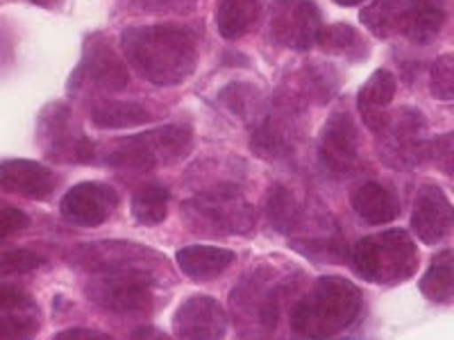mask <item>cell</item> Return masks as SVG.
Segmentation results:
<instances>
[{
  "mask_svg": "<svg viewBox=\"0 0 454 340\" xmlns=\"http://www.w3.org/2000/svg\"><path fill=\"white\" fill-rule=\"evenodd\" d=\"M153 283L155 279L141 274H96L87 283V298L107 313L145 318L155 309Z\"/></svg>",
  "mask_w": 454,
  "mask_h": 340,
  "instance_id": "cell-8",
  "label": "cell"
},
{
  "mask_svg": "<svg viewBox=\"0 0 454 340\" xmlns=\"http://www.w3.org/2000/svg\"><path fill=\"white\" fill-rule=\"evenodd\" d=\"M318 159L332 175H350L359 166L356 148V128L348 112L332 113L327 125L320 132Z\"/></svg>",
  "mask_w": 454,
  "mask_h": 340,
  "instance_id": "cell-13",
  "label": "cell"
},
{
  "mask_svg": "<svg viewBox=\"0 0 454 340\" xmlns=\"http://www.w3.org/2000/svg\"><path fill=\"white\" fill-rule=\"evenodd\" d=\"M166 261L160 252L145 245L123 241L84 243L73 252V263L96 274H141L155 279V263Z\"/></svg>",
  "mask_w": 454,
  "mask_h": 340,
  "instance_id": "cell-7",
  "label": "cell"
},
{
  "mask_svg": "<svg viewBox=\"0 0 454 340\" xmlns=\"http://www.w3.org/2000/svg\"><path fill=\"white\" fill-rule=\"evenodd\" d=\"M250 145H253V152H257L262 159H284V157H291V152H294V139L286 132V128L279 125L278 119H273V116H266L254 128Z\"/></svg>",
  "mask_w": 454,
  "mask_h": 340,
  "instance_id": "cell-28",
  "label": "cell"
},
{
  "mask_svg": "<svg viewBox=\"0 0 454 340\" xmlns=\"http://www.w3.org/2000/svg\"><path fill=\"white\" fill-rule=\"evenodd\" d=\"M334 3H339V5L343 7H355L359 5V3H364V0H334Z\"/></svg>",
  "mask_w": 454,
  "mask_h": 340,
  "instance_id": "cell-37",
  "label": "cell"
},
{
  "mask_svg": "<svg viewBox=\"0 0 454 340\" xmlns=\"http://www.w3.org/2000/svg\"><path fill=\"white\" fill-rule=\"evenodd\" d=\"M182 218L200 234H248L254 209L232 184H218L182 205Z\"/></svg>",
  "mask_w": 454,
  "mask_h": 340,
  "instance_id": "cell-6",
  "label": "cell"
},
{
  "mask_svg": "<svg viewBox=\"0 0 454 340\" xmlns=\"http://www.w3.org/2000/svg\"><path fill=\"white\" fill-rule=\"evenodd\" d=\"M395 78L387 68L372 73V78L364 84V89L356 96V109L362 113L364 123L371 128V132H380L387 125L388 112L387 107L395 98Z\"/></svg>",
  "mask_w": 454,
  "mask_h": 340,
  "instance_id": "cell-19",
  "label": "cell"
},
{
  "mask_svg": "<svg viewBox=\"0 0 454 340\" xmlns=\"http://www.w3.org/2000/svg\"><path fill=\"white\" fill-rule=\"evenodd\" d=\"M46 266V259L35 250H12L0 257V279L26 274Z\"/></svg>",
  "mask_w": 454,
  "mask_h": 340,
  "instance_id": "cell-31",
  "label": "cell"
},
{
  "mask_svg": "<svg viewBox=\"0 0 454 340\" xmlns=\"http://www.w3.org/2000/svg\"><path fill=\"white\" fill-rule=\"evenodd\" d=\"M227 331V313L209 295L186 298L173 313V334L177 338L216 340Z\"/></svg>",
  "mask_w": 454,
  "mask_h": 340,
  "instance_id": "cell-14",
  "label": "cell"
},
{
  "mask_svg": "<svg viewBox=\"0 0 454 340\" xmlns=\"http://www.w3.org/2000/svg\"><path fill=\"white\" fill-rule=\"evenodd\" d=\"M350 205L355 213L368 225H388L400 216V200L393 191L377 182H366L352 193Z\"/></svg>",
  "mask_w": 454,
  "mask_h": 340,
  "instance_id": "cell-21",
  "label": "cell"
},
{
  "mask_svg": "<svg viewBox=\"0 0 454 340\" xmlns=\"http://www.w3.org/2000/svg\"><path fill=\"white\" fill-rule=\"evenodd\" d=\"M420 293L434 305L454 302V250H441L420 279Z\"/></svg>",
  "mask_w": 454,
  "mask_h": 340,
  "instance_id": "cell-24",
  "label": "cell"
},
{
  "mask_svg": "<svg viewBox=\"0 0 454 340\" xmlns=\"http://www.w3.org/2000/svg\"><path fill=\"white\" fill-rule=\"evenodd\" d=\"M266 218L279 234H294L302 220V212L294 193L282 184H273L266 196Z\"/></svg>",
  "mask_w": 454,
  "mask_h": 340,
  "instance_id": "cell-27",
  "label": "cell"
},
{
  "mask_svg": "<svg viewBox=\"0 0 454 340\" xmlns=\"http://www.w3.org/2000/svg\"><path fill=\"white\" fill-rule=\"evenodd\" d=\"M170 193L160 184L141 186L132 196V218L139 225H160L168 216Z\"/></svg>",
  "mask_w": 454,
  "mask_h": 340,
  "instance_id": "cell-30",
  "label": "cell"
},
{
  "mask_svg": "<svg viewBox=\"0 0 454 340\" xmlns=\"http://www.w3.org/2000/svg\"><path fill=\"white\" fill-rule=\"evenodd\" d=\"M0 189L27 200H48L57 189V175L39 161L7 159L0 164Z\"/></svg>",
  "mask_w": 454,
  "mask_h": 340,
  "instance_id": "cell-17",
  "label": "cell"
},
{
  "mask_svg": "<svg viewBox=\"0 0 454 340\" xmlns=\"http://www.w3.org/2000/svg\"><path fill=\"white\" fill-rule=\"evenodd\" d=\"M350 268L371 283L395 286L416 274L419 248L404 229H387L355 243Z\"/></svg>",
  "mask_w": 454,
  "mask_h": 340,
  "instance_id": "cell-3",
  "label": "cell"
},
{
  "mask_svg": "<svg viewBox=\"0 0 454 340\" xmlns=\"http://www.w3.org/2000/svg\"><path fill=\"white\" fill-rule=\"evenodd\" d=\"M413 234L427 245H436L454 229V205L439 186L427 184L420 189L413 202L411 213Z\"/></svg>",
  "mask_w": 454,
  "mask_h": 340,
  "instance_id": "cell-16",
  "label": "cell"
},
{
  "mask_svg": "<svg viewBox=\"0 0 454 340\" xmlns=\"http://www.w3.org/2000/svg\"><path fill=\"white\" fill-rule=\"evenodd\" d=\"M135 338H145V336H155V338H164L160 329H153V327H141V329H135Z\"/></svg>",
  "mask_w": 454,
  "mask_h": 340,
  "instance_id": "cell-35",
  "label": "cell"
},
{
  "mask_svg": "<svg viewBox=\"0 0 454 340\" xmlns=\"http://www.w3.org/2000/svg\"><path fill=\"white\" fill-rule=\"evenodd\" d=\"M168 3H177V0H168Z\"/></svg>",
  "mask_w": 454,
  "mask_h": 340,
  "instance_id": "cell-38",
  "label": "cell"
},
{
  "mask_svg": "<svg viewBox=\"0 0 454 340\" xmlns=\"http://www.w3.org/2000/svg\"><path fill=\"white\" fill-rule=\"evenodd\" d=\"M119 193L109 184L100 182H82L64 193L59 202V212L64 220L78 227L105 225L114 212L119 209Z\"/></svg>",
  "mask_w": 454,
  "mask_h": 340,
  "instance_id": "cell-12",
  "label": "cell"
},
{
  "mask_svg": "<svg viewBox=\"0 0 454 340\" xmlns=\"http://www.w3.org/2000/svg\"><path fill=\"white\" fill-rule=\"evenodd\" d=\"M193 132L184 125H164L144 135L125 136L105 152V161L112 168L129 173H150L180 161L192 150Z\"/></svg>",
  "mask_w": 454,
  "mask_h": 340,
  "instance_id": "cell-5",
  "label": "cell"
},
{
  "mask_svg": "<svg viewBox=\"0 0 454 340\" xmlns=\"http://www.w3.org/2000/svg\"><path fill=\"white\" fill-rule=\"evenodd\" d=\"M91 120L100 129H123L135 128V125H145L153 120L148 109L139 103L129 100H100L93 104Z\"/></svg>",
  "mask_w": 454,
  "mask_h": 340,
  "instance_id": "cell-26",
  "label": "cell"
},
{
  "mask_svg": "<svg viewBox=\"0 0 454 340\" xmlns=\"http://www.w3.org/2000/svg\"><path fill=\"white\" fill-rule=\"evenodd\" d=\"M380 155L388 166L413 168L425 157V119L416 109H400L388 113V120L380 132Z\"/></svg>",
  "mask_w": 454,
  "mask_h": 340,
  "instance_id": "cell-11",
  "label": "cell"
},
{
  "mask_svg": "<svg viewBox=\"0 0 454 340\" xmlns=\"http://www.w3.org/2000/svg\"><path fill=\"white\" fill-rule=\"evenodd\" d=\"M30 225V216L16 206H0V245L10 236L19 234Z\"/></svg>",
  "mask_w": 454,
  "mask_h": 340,
  "instance_id": "cell-33",
  "label": "cell"
},
{
  "mask_svg": "<svg viewBox=\"0 0 454 340\" xmlns=\"http://www.w3.org/2000/svg\"><path fill=\"white\" fill-rule=\"evenodd\" d=\"M39 145L43 155L55 161H68V164H91L96 157L91 141L80 132L71 116V109L62 103L46 107L39 116Z\"/></svg>",
  "mask_w": 454,
  "mask_h": 340,
  "instance_id": "cell-9",
  "label": "cell"
},
{
  "mask_svg": "<svg viewBox=\"0 0 454 340\" xmlns=\"http://www.w3.org/2000/svg\"><path fill=\"white\" fill-rule=\"evenodd\" d=\"M359 19L380 39L403 35L413 43H429L443 27L445 7L441 0H375Z\"/></svg>",
  "mask_w": 454,
  "mask_h": 340,
  "instance_id": "cell-4",
  "label": "cell"
},
{
  "mask_svg": "<svg viewBox=\"0 0 454 340\" xmlns=\"http://www.w3.org/2000/svg\"><path fill=\"white\" fill-rule=\"evenodd\" d=\"M262 16V0H218L216 26L223 39L237 42L248 35Z\"/></svg>",
  "mask_w": 454,
  "mask_h": 340,
  "instance_id": "cell-22",
  "label": "cell"
},
{
  "mask_svg": "<svg viewBox=\"0 0 454 340\" xmlns=\"http://www.w3.org/2000/svg\"><path fill=\"white\" fill-rule=\"evenodd\" d=\"M121 50L137 75L155 87H177L198 66L196 39L177 26L128 27L121 36Z\"/></svg>",
  "mask_w": 454,
  "mask_h": 340,
  "instance_id": "cell-1",
  "label": "cell"
},
{
  "mask_svg": "<svg viewBox=\"0 0 454 340\" xmlns=\"http://www.w3.org/2000/svg\"><path fill=\"white\" fill-rule=\"evenodd\" d=\"M323 16L311 0H270L269 35L278 46L307 50L316 43Z\"/></svg>",
  "mask_w": 454,
  "mask_h": 340,
  "instance_id": "cell-10",
  "label": "cell"
},
{
  "mask_svg": "<svg viewBox=\"0 0 454 340\" xmlns=\"http://www.w3.org/2000/svg\"><path fill=\"white\" fill-rule=\"evenodd\" d=\"M42 327L35 299L12 286H0V340L32 338Z\"/></svg>",
  "mask_w": 454,
  "mask_h": 340,
  "instance_id": "cell-18",
  "label": "cell"
},
{
  "mask_svg": "<svg viewBox=\"0 0 454 340\" xmlns=\"http://www.w3.org/2000/svg\"><path fill=\"white\" fill-rule=\"evenodd\" d=\"M55 338H67V340H73V338H100V340H107L109 336H107V334H103V331H93V329H80V327H75V329L59 331V334L55 336Z\"/></svg>",
  "mask_w": 454,
  "mask_h": 340,
  "instance_id": "cell-34",
  "label": "cell"
},
{
  "mask_svg": "<svg viewBox=\"0 0 454 340\" xmlns=\"http://www.w3.org/2000/svg\"><path fill=\"white\" fill-rule=\"evenodd\" d=\"M340 87V75L330 64H309L300 73L298 91L318 104H327Z\"/></svg>",
  "mask_w": 454,
  "mask_h": 340,
  "instance_id": "cell-29",
  "label": "cell"
},
{
  "mask_svg": "<svg viewBox=\"0 0 454 340\" xmlns=\"http://www.w3.org/2000/svg\"><path fill=\"white\" fill-rule=\"evenodd\" d=\"M218 103L234 113L243 123L259 125L266 119V104H263V93L254 84L232 82L230 87L218 93Z\"/></svg>",
  "mask_w": 454,
  "mask_h": 340,
  "instance_id": "cell-25",
  "label": "cell"
},
{
  "mask_svg": "<svg viewBox=\"0 0 454 340\" xmlns=\"http://www.w3.org/2000/svg\"><path fill=\"white\" fill-rule=\"evenodd\" d=\"M176 261L189 279L209 282L230 270V266H234L237 261V254L232 250L214 248V245H186V248L177 250Z\"/></svg>",
  "mask_w": 454,
  "mask_h": 340,
  "instance_id": "cell-20",
  "label": "cell"
},
{
  "mask_svg": "<svg viewBox=\"0 0 454 340\" xmlns=\"http://www.w3.org/2000/svg\"><path fill=\"white\" fill-rule=\"evenodd\" d=\"M429 89L439 100H454V55L439 57L432 64Z\"/></svg>",
  "mask_w": 454,
  "mask_h": 340,
  "instance_id": "cell-32",
  "label": "cell"
},
{
  "mask_svg": "<svg viewBox=\"0 0 454 340\" xmlns=\"http://www.w3.org/2000/svg\"><path fill=\"white\" fill-rule=\"evenodd\" d=\"M73 78H82L103 91H123L129 82L128 68L119 52L100 35L87 36L82 48V62Z\"/></svg>",
  "mask_w": 454,
  "mask_h": 340,
  "instance_id": "cell-15",
  "label": "cell"
},
{
  "mask_svg": "<svg viewBox=\"0 0 454 340\" xmlns=\"http://www.w3.org/2000/svg\"><path fill=\"white\" fill-rule=\"evenodd\" d=\"M359 286L343 277H320L291 309V331L300 338H332L359 318Z\"/></svg>",
  "mask_w": 454,
  "mask_h": 340,
  "instance_id": "cell-2",
  "label": "cell"
},
{
  "mask_svg": "<svg viewBox=\"0 0 454 340\" xmlns=\"http://www.w3.org/2000/svg\"><path fill=\"white\" fill-rule=\"evenodd\" d=\"M316 46L320 50L332 52V55L346 57L350 62H366L368 55H371V46H368L362 32H356L348 23L320 27L318 36H316Z\"/></svg>",
  "mask_w": 454,
  "mask_h": 340,
  "instance_id": "cell-23",
  "label": "cell"
},
{
  "mask_svg": "<svg viewBox=\"0 0 454 340\" xmlns=\"http://www.w3.org/2000/svg\"><path fill=\"white\" fill-rule=\"evenodd\" d=\"M32 5H39V7H55L59 5L62 0H30Z\"/></svg>",
  "mask_w": 454,
  "mask_h": 340,
  "instance_id": "cell-36",
  "label": "cell"
}]
</instances>
